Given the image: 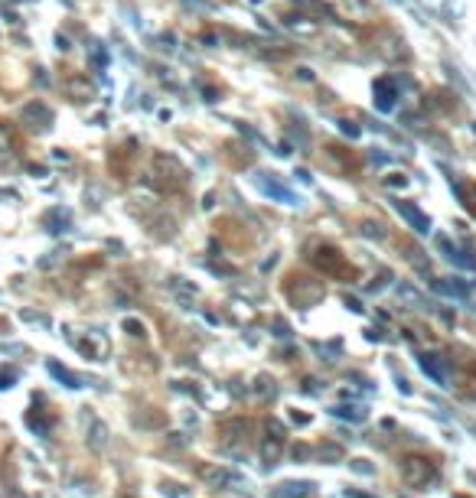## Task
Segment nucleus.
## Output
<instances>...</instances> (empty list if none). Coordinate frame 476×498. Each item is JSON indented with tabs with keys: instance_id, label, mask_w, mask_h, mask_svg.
I'll return each instance as SVG.
<instances>
[{
	"instance_id": "obj_2",
	"label": "nucleus",
	"mask_w": 476,
	"mask_h": 498,
	"mask_svg": "<svg viewBox=\"0 0 476 498\" xmlns=\"http://www.w3.org/2000/svg\"><path fill=\"white\" fill-rule=\"evenodd\" d=\"M434 479H438V466H434L428 456L411 453V456L401 460V482H405L408 489H424V485Z\"/></svg>"
},
{
	"instance_id": "obj_5",
	"label": "nucleus",
	"mask_w": 476,
	"mask_h": 498,
	"mask_svg": "<svg viewBox=\"0 0 476 498\" xmlns=\"http://www.w3.org/2000/svg\"><path fill=\"white\" fill-rule=\"evenodd\" d=\"M284 423L281 420H267V433L261 440V462L265 466H277L281 456H284Z\"/></svg>"
},
{
	"instance_id": "obj_22",
	"label": "nucleus",
	"mask_w": 476,
	"mask_h": 498,
	"mask_svg": "<svg viewBox=\"0 0 476 498\" xmlns=\"http://www.w3.org/2000/svg\"><path fill=\"white\" fill-rule=\"evenodd\" d=\"M379 94H382V98H379V104H382V108H385V111H388V108H391V88H388V85H385V82L379 85Z\"/></svg>"
},
{
	"instance_id": "obj_15",
	"label": "nucleus",
	"mask_w": 476,
	"mask_h": 498,
	"mask_svg": "<svg viewBox=\"0 0 476 498\" xmlns=\"http://www.w3.org/2000/svg\"><path fill=\"white\" fill-rule=\"evenodd\" d=\"M229 310H232V316H235V322H255V316H258V313L251 310L248 303H241V300H235Z\"/></svg>"
},
{
	"instance_id": "obj_19",
	"label": "nucleus",
	"mask_w": 476,
	"mask_h": 498,
	"mask_svg": "<svg viewBox=\"0 0 476 498\" xmlns=\"http://www.w3.org/2000/svg\"><path fill=\"white\" fill-rule=\"evenodd\" d=\"M10 153H13V134L7 127H0V160H7Z\"/></svg>"
},
{
	"instance_id": "obj_6",
	"label": "nucleus",
	"mask_w": 476,
	"mask_h": 498,
	"mask_svg": "<svg viewBox=\"0 0 476 498\" xmlns=\"http://www.w3.org/2000/svg\"><path fill=\"white\" fill-rule=\"evenodd\" d=\"M287 297L297 303V306H314L316 300H323V283L320 280H310V277H290L287 283Z\"/></svg>"
},
{
	"instance_id": "obj_8",
	"label": "nucleus",
	"mask_w": 476,
	"mask_h": 498,
	"mask_svg": "<svg viewBox=\"0 0 476 498\" xmlns=\"http://www.w3.org/2000/svg\"><path fill=\"white\" fill-rule=\"evenodd\" d=\"M314 492V482H281L277 489H271V498H307Z\"/></svg>"
},
{
	"instance_id": "obj_1",
	"label": "nucleus",
	"mask_w": 476,
	"mask_h": 498,
	"mask_svg": "<svg viewBox=\"0 0 476 498\" xmlns=\"http://www.w3.org/2000/svg\"><path fill=\"white\" fill-rule=\"evenodd\" d=\"M310 261H314L316 271H323L326 277H336V280H353L356 277L353 264L346 261V254L333 245H310Z\"/></svg>"
},
{
	"instance_id": "obj_23",
	"label": "nucleus",
	"mask_w": 476,
	"mask_h": 498,
	"mask_svg": "<svg viewBox=\"0 0 476 498\" xmlns=\"http://www.w3.org/2000/svg\"><path fill=\"white\" fill-rule=\"evenodd\" d=\"M121 326L131 332V336H144V322H141V320H124Z\"/></svg>"
},
{
	"instance_id": "obj_10",
	"label": "nucleus",
	"mask_w": 476,
	"mask_h": 498,
	"mask_svg": "<svg viewBox=\"0 0 476 498\" xmlns=\"http://www.w3.org/2000/svg\"><path fill=\"white\" fill-rule=\"evenodd\" d=\"M23 121L33 124V127H46L49 121H52V114H49V108H43V104H27L23 108Z\"/></svg>"
},
{
	"instance_id": "obj_14",
	"label": "nucleus",
	"mask_w": 476,
	"mask_h": 498,
	"mask_svg": "<svg viewBox=\"0 0 476 498\" xmlns=\"http://www.w3.org/2000/svg\"><path fill=\"white\" fill-rule=\"evenodd\" d=\"M457 196L463 199V206L476 215V183H457Z\"/></svg>"
},
{
	"instance_id": "obj_11",
	"label": "nucleus",
	"mask_w": 476,
	"mask_h": 498,
	"mask_svg": "<svg viewBox=\"0 0 476 498\" xmlns=\"http://www.w3.org/2000/svg\"><path fill=\"white\" fill-rule=\"evenodd\" d=\"M421 368L428 371L438 385H447V368H444V358H438V355H424L421 358Z\"/></svg>"
},
{
	"instance_id": "obj_16",
	"label": "nucleus",
	"mask_w": 476,
	"mask_h": 498,
	"mask_svg": "<svg viewBox=\"0 0 476 498\" xmlns=\"http://www.w3.org/2000/svg\"><path fill=\"white\" fill-rule=\"evenodd\" d=\"M274 378H267V375H258V381H255V394L261 397V401H267V397H274Z\"/></svg>"
},
{
	"instance_id": "obj_17",
	"label": "nucleus",
	"mask_w": 476,
	"mask_h": 498,
	"mask_svg": "<svg viewBox=\"0 0 476 498\" xmlns=\"http://www.w3.org/2000/svg\"><path fill=\"white\" fill-rule=\"evenodd\" d=\"M440 248H447V257H450V261H457L460 264V267H470V271H476V261H473V257H467V251H460V248H450L447 245V241H440Z\"/></svg>"
},
{
	"instance_id": "obj_13",
	"label": "nucleus",
	"mask_w": 476,
	"mask_h": 498,
	"mask_svg": "<svg viewBox=\"0 0 476 498\" xmlns=\"http://www.w3.org/2000/svg\"><path fill=\"white\" fill-rule=\"evenodd\" d=\"M434 290L444 293V297H460V300H463L470 293V287L463 280H434Z\"/></svg>"
},
{
	"instance_id": "obj_4",
	"label": "nucleus",
	"mask_w": 476,
	"mask_h": 498,
	"mask_svg": "<svg viewBox=\"0 0 476 498\" xmlns=\"http://www.w3.org/2000/svg\"><path fill=\"white\" fill-rule=\"evenodd\" d=\"M72 346L85 358H92V362H105L108 352H111V342H108V336L102 329H88L82 336H72Z\"/></svg>"
},
{
	"instance_id": "obj_20",
	"label": "nucleus",
	"mask_w": 476,
	"mask_h": 498,
	"mask_svg": "<svg viewBox=\"0 0 476 498\" xmlns=\"http://www.w3.org/2000/svg\"><path fill=\"white\" fill-rule=\"evenodd\" d=\"M17 368H0V391H7V387L17 385Z\"/></svg>"
},
{
	"instance_id": "obj_18",
	"label": "nucleus",
	"mask_w": 476,
	"mask_h": 498,
	"mask_svg": "<svg viewBox=\"0 0 476 498\" xmlns=\"http://www.w3.org/2000/svg\"><path fill=\"white\" fill-rule=\"evenodd\" d=\"M333 414L336 417H346V420H365V411H362V407H333Z\"/></svg>"
},
{
	"instance_id": "obj_3",
	"label": "nucleus",
	"mask_w": 476,
	"mask_h": 498,
	"mask_svg": "<svg viewBox=\"0 0 476 498\" xmlns=\"http://www.w3.org/2000/svg\"><path fill=\"white\" fill-rule=\"evenodd\" d=\"M248 430H251V423L241 420V417L219 423V446L225 453H241L248 446Z\"/></svg>"
},
{
	"instance_id": "obj_7",
	"label": "nucleus",
	"mask_w": 476,
	"mask_h": 498,
	"mask_svg": "<svg viewBox=\"0 0 476 498\" xmlns=\"http://www.w3.org/2000/svg\"><path fill=\"white\" fill-rule=\"evenodd\" d=\"M82 420H85V433H88V446L95 453H102L108 446V427L102 420H98L95 414H88V407H85V414H82Z\"/></svg>"
},
{
	"instance_id": "obj_21",
	"label": "nucleus",
	"mask_w": 476,
	"mask_h": 498,
	"mask_svg": "<svg viewBox=\"0 0 476 498\" xmlns=\"http://www.w3.org/2000/svg\"><path fill=\"white\" fill-rule=\"evenodd\" d=\"M320 453H323V460H333V462L343 460V450H340V446H333V443H326Z\"/></svg>"
},
{
	"instance_id": "obj_9",
	"label": "nucleus",
	"mask_w": 476,
	"mask_h": 498,
	"mask_svg": "<svg viewBox=\"0 0 476 498\" xmlns=\"http://www.w3.org/2000/svg\"><path fill=\"white\" fill-rule=\"evenodd\" d=\"M46 371H49L52 378H56L59 385H66V387H82V378L72 375V371H69L66 365H59L56 358H49V362H46Z\"/></svg>"
},
{
	"instance_id": "obj_12",
	"label": "nucleus",
	"mask_w": 476,
	"mask_h": 498,
	"mask_svg": "<svg viewBox=\"0 0 476 498\" xmlns=\"http://www.w3.org/2000/svg\"><path fill=\"white\" fill-rule=\"evenodd\" d=\"M398 212H401L405 218H408L414 232H428V228H430V222H428L424 215H421V212H418L414 206H411V202H398Z\"/></svg>"
}]
</instances>
